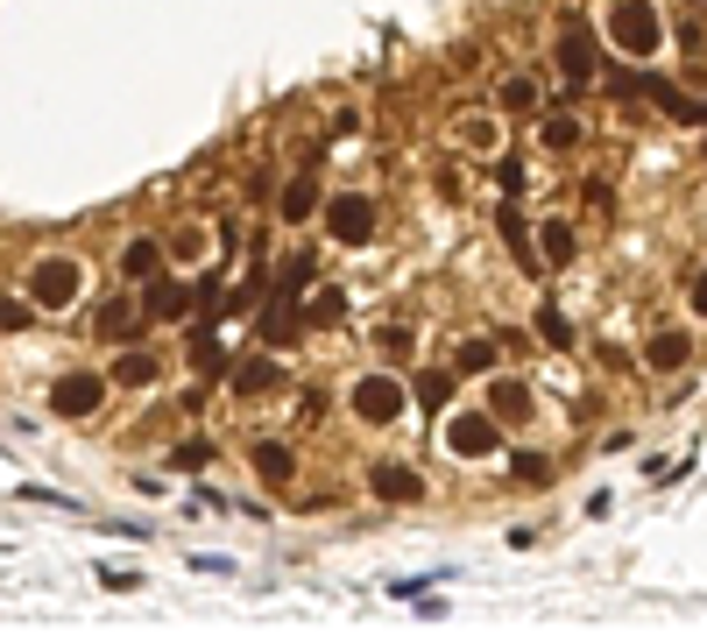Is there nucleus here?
<instances>
[{
    "label": "nucleus",
    "instance_id": "1",
    "mask_svg": "<svg viewBox=\"0 0 707 636\" xmlns=\"http://www.w3.org/2000/svg\"><path fill=\"white\" fill-rule=\"evenodd\" d=\"M29 304L36 312H79V297H85V262L79 255H43L29 269Z\"/></svg>",
    "mask_w": 707,
    "mask_h": 636
},
{
    "label": "nucleus",
    "instance_id": "2",
    "mask_svg": "<svg viewBox=\"0 0 707 636\" xmlns=\"http://www.w3.org/2000/svg\"><path fill=\"white\" fill-rule=\"evenodd\" d=\"M608 36H616L623 57H652V50H658V14L644 8V0H616V14H608Z\"/></svg>",
    "mask_w": 707,
    "mask_h": 636
},
{
    "label": "nucleus",
    "instance_id": "3",
    "mask_svg": "<svg viewBox=\"0 0 707 636\" xmlns=\"http://www.w3.org/2000/svg\"><path fill=\"white\" fill-rule=\"evenodd\" d=\"M404 382H396V375H361L354 382V417L361 424H390V417H404Z\"/></svg>",
    "mask_w": 707,
    "mask_h": 636
},
{
    "label": "nucleus",
    "instance_id": "4",
    "mask_svg": "<svg viewBox=\"0 0 707 636\" xmlns=\"http://www.w3.org/2000/svg\"><path fill=\"white\" fill-rule=\"evenodd\" d=\"M191 304H199V283L170 276V269H156V276H142V319H184Z\"/></svg>",
    "mask_w": 707,
    "mask_h": 636
},
{
    "label": "nucleus",
    "instance_id": "5",
    "mask_svg": "<svg viewBox=\"0 0 707 636\" xmlns=\"http://www.w3.org/2000/svg\"><path fill=\"white\" fill-rule=\"evenodd\" d=\"M107 390H113L107 375H64V382L50 390V411H57V417H92V411L107 403Z\"/></svg>",
    "mask_w": 707,
    "mask_h": 636
},
{
    "label": "nucleus",
    "instance_id": "6",
    "mask_svg": "<svg viewBox=\"0 0 707 636\" xmlns=\"http://www.w3.org/2000/svg\"><path fill=\"white\" fill-rule=\"evenodd\" d=\"M326 234H333V241H368V234H375V199L340 191V199L326 205Z\"/></svg>",
    "mask_w": 707,
    "mask_h": 636
},
{
    "label": "nucleus",
    "instance_id": "7",
    "mask_svg": "<svg viewBox=\"0 0 707 636\" xmlns=\"http://www.w3.org/2000/svg\"><path fill=\"white\" fill-rule=\"evenodd\" d=\"M446 446L461 453V460H482V453H495V417H488V411L453 417V424H446Z\"/></svg>",
    "mask_w": 707,
    "mask_h": 636
},
{
    "label": "nucleus",
    "instance_id": "8",
    "mask_svg": "<svg viewBox=\"0 0 707 636\" xmlns=\"http://www.w3.org/2000/svg\"><path fill=\"white\" fill-rule=\"evenodd\" d=\"M488 417H495V424H524V417H531V382L495 375V382H488Z\"/></svg>",
    "mask_w": 707,
    "mask_h": 636
},
{
    "label": "nucleus",
    "instance_id": "9",
    "mask_svg": "<svg viewBox=\"0 0 707 636\" xmlns=\"http://www.w3.org/2000/svg\"><path fill=\"white\" fill-rule=\"evenodd\" d=\"M495 226H503V248L524 262V276H538V255H531V220H524V212L503 205V212H495Z\"/></svg>",
    "mask_w": 707,
    "mask_h": 636
},
{
    "label": "nucleus",
    "instance_id": "10",
    "mask_svg": "<svg viewBox=\"0 0 707 636\" xmlns=\"http://www.w3.org/2000/svg\"><path fill=\"white\" fill-rule=\"evenodd\" d=\"M375 495H382V503H417L425 481H417L411 467H396V460H382V467H375Z\"/></svg>",
    "mask_w": 707,
    "mask_h": 636
},
{
    "label": "nucleus",
    "instance_id": "11",
    "mask_svg": "<svg viewBox=\"0 0 707 636\" xmlns=\"http://www.w3.org/2000/svg\"><path fill=\"white\" fill-rule=\"evenodd\" d=\"M319 212V170H297L291 191H283V226H297V220H312Z\"/></svg>",
    "mask_w": 707,
    "mask_h": 636
},
{
    "label": "nucleus",
    "instance_id": "12",
    "mask_svg": "<svg viewBox=\"0 0 707 636\" xmlns=\"http://www.w3.org/2000/svg\"><path fill=\"white\" fill-rule=\"evenodd\" d=\"M686 354H694V340H686V333H652V346H644V369L673 375V369H686Z\"/></svg>",
    "mask_w": 707,
    "mask_h": 636
},
{
    "label": "nucleus",
    "instance_id": "13",
    "mask_svg": "<svg viewBox=\"0 0 707 636\" xmlns=\"http://www.w3.org/2000/svg\"><path fill=\"white\" fill-rule=\"evenodd\" d=\"M135 312H142V304H128V297L100 304V312H92V340H128V333H135Z\"/></svg>",
    "mask_w": 707,
    "mask_h": 636
},
{
    "label": "nucleus",
    "instance_id": "14",
    "mask_svg": "<svg viewBox=\"0 0 707 636\" xmlns=\"http://www.w3.org/2000/svg\"><path fill=\"white\" fill-rule=\"evenodd\" d=\"M156 375H163V361H156V354H121L107 382H113V390H149Z\"/></svg>",
    "mask_w": 707,
    "mask_h": 636
},
{
    "label": "nucleus",
    "instance_id": "15",
    "mask_svg": "<svg viewBox=\"0 0 707 636\" xmlns=\"http://www.w3.org/2000/svg\"><path fill=\"white\" fill-rule=\"evenodd\" d=\"M559 79L566 85H587V29H566L559 36Z\"/></svg>",
    "mask_w": 707,
    "mask_h": 636
},
{
    "label": "nucleus",
    "instance_id": "16",
    "mask_svg": "<svg viewBox=\"0 0 707 636\" xmlns=\"http://www.w3.org/2000/svg\"><path fill=\"white\" fill-rule=\"evenodd\" d=\"M644 92H652V100L673 113V121H707V107H700V100H686V92H679V85H665V79H644Z\"/></svg>",
    "mask_w": 707,
    "mask_h": 636
},
{
    "label": "nucleus",
    "instance_id": "17",
    "mask_svg": "<svg viewBox=\"0 0 707 636\" xmlns=\"http://www.w3.org/2000/svg\"><path fill=\"white\" fill-rule=\"evenodd\" d=\"M255 474L270 481V488H283V481L297 474V453L291 446H255Z\"/></svg>",
    "mask_w": 707,
    "mask_h": 636
},
{
    "label": "nucleus",
    "instance_id": "18",
    "mask_svg": "<svg viewBox=\"0 0 707 636\" xmlns=\"http://www.w3.org/2000/svg\"><path fill=\"white\" fill-rule=\"evenodd\" d=\"M276 382H283V369H276V361H248V369L234 375V396H270Z\"/></svg>",
    "mask_w": 707,
    "mask_h": 636
},
{
    "label": "nucleus",
    "instance_id": "19",
    "mask_svg": "<svg viewBox=\"0 0 707 636\" xmlns=\"http://www.w3.org/2000/svg\"><path fill=\"white\" fill-rule=\"evenodd\" d=\"M495 107L531 121V113H538V85H531V79H503V85H495Z\"/></svg>",
    "mask_w": 707,
    "mask_h": 636
},
{
    "label": "nucleus",
    "instance_id": "20",
    "mask_svg": "<svg viewBox=\"0 0 707 636\" xmlns=\"http://www.w3.org/2000/svg\"><path fill=\"white\" fill-rule=\"evenodd\" d=\"M156 269H163V248L156 241H128V255H121V276H156Z\"/></svg>",
    "mask_w": 707,
    "mask_h": 636
},
{
    "label": "nucleus",
    "instance_id": "21",
    "mask_svg": "<svg viewBox=\"0 0 707 636\" xmlns=\"http://www.w3.org/2000/svg\"><path fill=\"white\" fill-rule=\"evenodd\" d=\"M453 382H461V369H425V375H417V403H425V411H438Z\"/></svg>",
    "mask_w": 707,
    "mask_h": 636
},
{
    "label": "nucleus",
    "instance_id": "22",
    "mask_svg": "<svg viewBox=\"0 0 707 636\" xmlns=\"http://www.w3.org/2000/svg\"><path fill=\"white\" fill-rule=\"evenodd\" d=\"M538 234H545L552 262H573V248H580V241H573V220H538Z\"/></svg>",
    "mask_w": 707,
    "mask_h": 636
},
{
    "label": "nucleus",
    "instance_id": "23",
    "mask_svg": "<svg viewBox=\"0 0 707 636\" xmlns=\"http://www.w3.org/2000/svg\"><path fill=\"white\" fill-rule=\"evenodd\" d=\"M375 354H390V361H411V325H382V333H375Z\"/></svg>",
    "mask_w": 707,
    "mask_h": 636
},
{
    "label": "nucleus",
    "instance_id": "24",
    "mask_svg": "<svg viewBox=\"0 0 707 636\" xmlns=\"http://www.w3.org/2000/svg\"><path fill=\"white\" fill-rule=\"evenodd\" d=\"M205 460H213V446H205V438H184V446L170 453V467H178V474H199Z\"/></svg>",
    "mask_w": 707,
    "mask_h": 636
},
{
    "label": "nucleus",
    "instance_id": "25",
    "mask_svg": "<svg viewBox=\"0 0 707 636\" xmlns=\"http://www.w3.org/2000/svg\"><path fill=\"white\" fill-rule=\"evenodd\" d=\"M495 184H503L509 199H517V191L531 184V170H524V157H495Z\"/></svg>",
    "mask_w": 707,
    "mask_h": 636
},
{
    "label": "nucleus",
    "instance_id": "26",
    "mask_svg": "<svg viewBox=\"0 0 707 636\" xmlns=\"http://www.w3.org/2000/svg\"><path fill=\"white\" fill-rule=\"evenodd\" d=\"M495 354H503V346H495V340H467V346H461V361H453V369H488Z\"/></svg>",
    "mask_w": 707,
    "mask_h": 636
},
{
    "label": "nucleus",
    "instance_id": "27",
    "mask_svg": "<svg viewBox=\"0 0 707 636\" xmlns=\"http://www.w3.org/2000/svg\"><path fill=\"white\" fill-rule=\"evenodd\" d=\"M545 142H552V149H573V142H580V121H573V113H566V121L552 113V121H545Z\"/></svg>",
    "mask_w": 707,
    "mask_h": 636
},
{
    "label": "nucleus",
    "instance_id": "28",
    "mask_svg": "<svg viewBox=\"0 0 707 636\" xmlns=\"http://www.w3.org/2000/svg\"><path fill=\"white\" fill-rule=\"evenodd\" d=\"M509 474H517V481H545V474H552V460H538V453H517V460H509Z\"/></svg>",
    "mask_w": 707,
    "mask_h": 636
},
{
    "label": "nucleus",
    "instance_id": "29",
    "mask_svg": "<svg viewBox=\"0 0 707 636\" xmlns=\"http://www.w3.org/2000/svg\"><path fill=\"white\" fill-rule=\"evenodd\" d=\"M538 333H545V346H566V340H573V325H566L559 312H538Z\"/></svg>",
    "mask_w": 707,
    "mask_h": 636
},
{
    "label": "nucleus",
    "instance_id": "30",
    "mask_svg": "<svg viewBox=\"0 0 707 636\" xmlns=\"http://www.w3.org/2000/svg\"><path fill=\"white\" fill-rule=\"evenodd\" d=\"M29 312H36V304H8V297H0V333H22Z\"/></svg>",
    "mask_w": 707,
    "mask_h": 636
},
{
    "label": "nucleus",
    "instance_id": "31",
    "mask_svg": "<svg viewBox=\"0 0 707 636\" xmlns=\"http://www.w3.org/2000/svg\"><path fill=\"white\" fill-rule=\"evenodd\" d=\"M340 312H347V304H340V291H326V297H319V304H312V333H319V325H333Z\"/></svg>",
    "mask_w": 707,
    "mask_h": 636
},
{
    "label": "nucleus",
    "instance_id": "32",
    "mask_svg": "<svg viewBox=\"0 0 707 636\" xmlns=\"http://www.w3.org/2000/svg\"><path fill=\"white\" fill-rule=\"evenodd\" d=\"M694 312H700V319H707V276H700V291H694Z\"/></svg>",
    "mask_w": 707,
    "mask_h": 636
}]
</instances>
